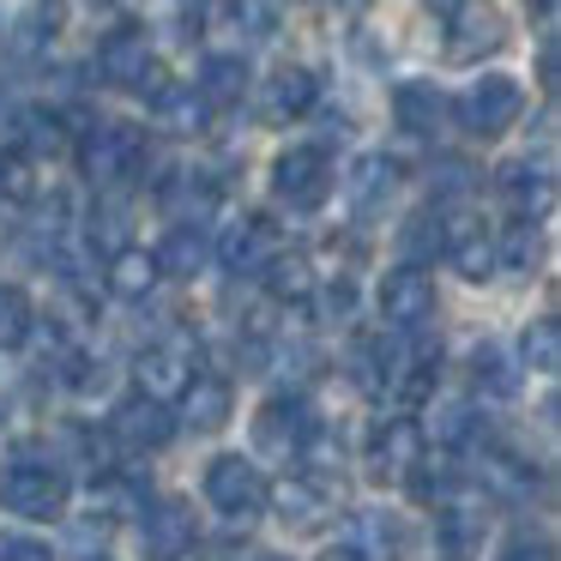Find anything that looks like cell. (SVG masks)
Instances as JSON below:
<instances>
[{
  "label": "cell",
  "mask_w": 561,
  "mask_h": 561,
  "mask_svg": "<svg viewBox=\"0 0 561 561\" xmlns=\"http://www.w3.org/2000/svg\"><path fill=\"white\" fill-rule=\"evenodd\" d=\"M0 507L19 513V519H61L67 513V477L55 471V465H37V459L7 465V477H0Z\"/></svg>",
  "instance_id": "cell-1"
},
{
  "label": "cell",
  "mask_w": 561,
  "mask_h": 561,
  "mask_svg": "<svg viewBox=\"0 0 561 561\" xmlns=\"http://www.w3.org/2000/svg\"><path fill=\"white\" fill-rule=\"evenodd\" d=\"M98 73H103V85L139 91V98L163 85V67H158V55H151V43H146V31H139V25H122V31H110V37H103Z\"/></svg>",
  "instance_id": "cell-2"
},
{
  "label": "cell",
  "mask_w": 561,
  "mask_h": 561,
  "mask_svg": "<svg viewBox=\"0 0 561 561\" xmlns=\"http://www.w3.org/2000/svg\"><path fill=\"white\" fill-rule=\"evenodd\" d=\"M272 194L290 211H320L332 194V163L320 146H290L278 163H272Z\"/></svg>",
  "instance_id": "cell-3"
},
{
  "label": "cell",
  "mask_w": 561,
  "mask_h": 561,
  "mask_svg": "<svg viewBox=\"0 0 561 561\" xmlns=\"http://www.w3.org/2000/svg\"><path fill=\"white\" fill-rule=\"evenodd\" d=\"M519 110H525V91H519V79H507V73H483L459 98V122L471 127L477 139H501L519 122Z\"/></svg>",
  "instance_id": "cell-4"
},
{
  "label": "cell",
  "mask_w": 561,
  "mask_h": 561,
  "mask_svg": "<svg viewBox=\"0 0 561 561\" xmlns=\"http://www.w3.org/2000/svg\"><path fill=\"white\" fill-rule=\"evenodd\" d=\"M501 43H507V25H501V13L489 0H453V13H447V55L453 61H483Z\"/></svg>",
  "instance_id": "cell-5"
},
{
  "label": "cell",
  "mask_w": 561,
  "mask_h": 561,
  "mask_svg": "<svg viewBox=\"0 0 561 561\" xmlns=\"http://www.w3.org/2000/svg\"><path fill=\"white\" fill-rule=\"evenodd\" d=\"M206 501L218 513H230V519L248 525L260 507H266V483H260V471L248 459L224 453V459H211V471H206Z\"/></svg>",
  "instance_id": "cell-6"
},
{
  "label": "cell",
  "mask_w": 561,
  "mask_h": 561,
  "mask_svg": "<svg viewBox=\"0 0 561 561\" xmlns=\"http://www.w3.org/2000/svg\"><path fill=\"white\" fill-rule=\"evenodd\" d=\"M308 440H314V411H308V399H272L266 411L254 416V447L272 453V459H296V453H308Z\"/></svg>",
  "instance_id": "cell-7"
},
{
  "label": "cell",
  "mask_w": 561,
  "mask_h": 561,
  "mask_svg": "<svg viewBox=\"0 0 561 561\" xmlns=\"http://www.w3.org/2000/svg\"><path fill=\"white\" fill-rule=\"evenodd\" d=\"M380 314H387L392 332H423L428 327V314H435V284H428V272L416 266V260L380 284Z\"/></svg>",
  "instance_id": "cell-8"
},
{
  "label": "cell",
  "mask_w": 561,
  "mask_h": 561,
  "mask_svg": "<svg viewBox=\"0 0 561 561\" xmlns=\"http://www.w3.org/2000/svg\"><path fill=\"white\" fill-rule=\"evenodd\" d=\"M139 158H146V134L139 127H122V122H110V127H98V134L85 139V175L91 182H127V175L139 170Z\"/></svg>",
  "instance_id": "cell-9"
},
{
  "label": "cell",
  "mask_w": 561,
  "mask_h": 561,
  "mask_svg": "<svg viewBox=\"0 0 561 561\" xmlns=\"http://www.w3.org/2000/svg\"><path fill=\"white\" fill-rule=\"evenodd\" d=\"M139 392H151V399H182V387L194 380V351H187V339H163V344H146L139 351Z\"/></svg>",
  "instance_id": "cell-10"
},
{
  "label": "cell",
  "mask_w": 561,
  "mask_h": 561,
  "mask_svg": "<svg viewBox=\"0 0 561 561\" xmlns=\"http://www.w3.org/2000/svg\"><path fill=\"white\" fill-rule=\"evenodd\" d=\"M440 254L459 266V278L483 284L489 272H495V242H489V230L471 218V211H453L447 224H440Z\"/></svg>",
  "instance_id": "cell-11"
},
{
  "label": "cell",
  "mask_w": 561,
  "mask_h": 561,
  "mask_svg": "<svg viewBox=\"0 0 561 561\" xmlns=\"http://www.w3.org/2000/svg\"><path fill=\"white\" fill-rule=\"evenodd\" d=\"M110 428L127 440V447H163V440L175 435V416H170V404L163 399H151V392H139V399H127V404H115V416H110Z\"/></svg>",
  "instance_id": "cell-12"
},
{
  "label": "cell",
  "mask_w": 561,
  "mask_h": 561,
  "mask_svg": "<svg viewBox=\"0 0 561 561\" xmlns=\"http://www.w3.org/2000/svg\"><path fill=\"white\" fill-rule=\"evenodd\" d=\"M278 230H272L266 218H242V224H230L224 230V242H218V260H224V272H260L272 254H278Z\"/></svg>",
  "instance_id": "cell-13"
},
{
  "label": "cell",
  "mask_w": 561,
  "mask_h": 561,
  "mask_svg": "<svg viewBox=\"0 0 561 561\" xmlns=\"http://www.w3.org/2000/svg\"><path fill=\"white\" fill-rule=\"evenodd\" d=\"M501 199H507L519 218H543L549 199H556V175H549V163H531V158L507 163V170H501Z\"/></svg>",
  "instance_id": "cell-14"
},
{
  "label": "cell",
  "mask_w": 561,
  "mask_h": 561,
  "mask_svg": "<svg viewBox=\"0 0 561 561\" xmlns=\"http://www.w3.org/2000/svg\"><path fill=\"white\" fill-rule=\"evenodd\" d=\"M392 182H399L392 158H380V151L356 158V163H351V175H344V194H351V211H356V218H375V211L392 199Z\"/></svg>",
  "instance_id": "cell-15"
},
{
  "label": "cell",
  "mask_w": 561,
  "mask_h": 561,
  "mask_svg": "<svg viewBox=\"0 0 561 561\" xmlns=\"http://www.w3.org/2000/svg\"><path fill=\"white\" fill-rule=\"evenodd\" d=\"M416 459H423V428H416L411 416H392V423L375 435V453H368L375 477H411Z\"/></svg>",
  "instance_id": "cell-16"
},
{
  "label": "cell",
  "mask_w": 561,
  "mask_h": 561,
  "mask_svg": "<svg viewBox=\"0 0 561 561\" xmlns=\"http://www.w3.org/2000/svg\"><path fill=\"white\" fill-rule=\"evenodd\" d=\"M392 110H399V127L416 139H435L440 122H447V98H440L428 79H404V85L392 91Z\"/></svg>",
  "instance_id": "cell-17"
},
{
  "label": "cell",
  "mask_w": 561,
  "mask_h": 561,
  "mask_svg": "<svg viewBox=\"0 0 561 561\" xmlns=\"http://www.w3.org/2000/svg\"><path fill=\"white\" fill-rule=\"evenodd\" d=\"M158 260L146 254V248H115L110 254V272H103V284H110L122 302H146L151 290H158Z\"/></svg>",
  "instance_id": "cell-18"
},
{
  "label": "cell",
  "mask_w": 561,
  "mask_h": 561,
  "mask_svg": "<svg viewBox=\"0 0 561 561\" xmlns=\"http://www.w3.org/2000/svg\"><path fill=\"white\" fill-rule=\"evenodd\" d=\"M146 549H151V556H163V561L187 556V549H194V513H187L182 501L151 507L146 513Z\"/></svg>",
  "instance_id": "cell-19"
},
{
  "label": "cell",
  "mask_w": 561,
  "mask_h": 561,
  "mask_svg": "<svg viewBox=\"0 0 561 561\" xmlns=\"http://www.w3.org/2000/svg\"><path fill=\"white\" fill-rule=\"evenodd\" d=\"M182 404H187V423H194L199 435H211V428L230 423L236 392H230V380H218V375H194V380L182 387Z\"/></svg>",
  "instance_id": "cell-20"
},
{
  "label": "cell",
  "mask_w": 561,
  "mask_h": 561,
  "mask_svg": "<svg viewBox=\"0 0 561 561\" xmlns=\"http://www.w3.org/2000/svg\"><path fill=\"white\" fill-rule=\"evenodd\" d=\"M314 98H320V79L308 73V67H284L266 85V115L272 122H296V115L314 110Z\"/></svg>",
  "instance_id": "cell-21"
},
{
  "label": "cell",
  "mask_w": 561,
  "mask_h": 561,
  "mask_svg": "<svg viewBox=\"0 0 561 561\" xmlns=\"http://www.w3.org/2000/svg\"><path fill=\"white\" fill-rule=\"evenodd\" d=\"M199 98H206V110H230V103H242L248 91V61L242 55H211L206 67H199Z\"/></svg>",
  "instance_id": "cell-22"
},
{
  "label": "cell",
  "mask_w": 561,
  "mask_h": 561,
  "mask_svg": "<svg viewBox=\"0 0 561 561\" xmlns=\"http://www.w3.org/2000/svg\"><path fill=\"white\" fill-rule=\"evenodd\" d=\"M266 501L284 513L290 525H320L327 519V489L308 483V477H284L278 489H266Z\"/></svg>",
  "instance_id": "cell-23"
},
{
  "label": "cell",
  "mask_w": 561,
  "mask_h": 561,
  "mask_svg": "<svg viewBox=\"0 0 561 561\" xmlns=\"http://www.w3.org/2000/svg\"><path fill=\"white\" fill-rule=\"evenodd\" d=\"M351 363H356V387L363 392H387V387H399V351H392L387 339H356V351H351Z\"/></svg>",
  "instance_id": "cell-24"
},
{
  "label": "cell",
  "mask_w": 561,
  "mask_h": 561,
  "mask_svg": "<svg viewBox=\"0 0 561 561\" xmlns=\"http://www.w3.org/2000/svg\"><path fill=\"white\" fill-rule=\"evenodd\" d=\"M260 278H266V290L278 296V302H308L314 296V266H308V254H272L266 266H260Z\"/></svg>",
  "instance_id": "cell-25"
},
{
  "label": "cell",
  "mask_w": 561,
  "mask_h": 561,
  "mask_svg": "<svg viewBox=\"0 0 561 561\" xmlns=\"http://www.w3.org/2000/svg\"><path fill=\"white\" fill-rule=\"evenodd\" d=\"M151 98H158V122L170 127V134H199V127H206V98H199V91L158 85Z\"/></svg>",
  "instance_id": "cell-26"
},
{
  "label": "cell",
  "mask_w": 561,
  "mask_h": 561,
  "mask_svg": "<svg viewBox=\"0 0 561 561\" xmlns=\"http://www.w3.org/2000/svg\"><path fill=\"white\" fill-rule=\"evenodd\" d=\"M151 260H158V272H170V278H187V272H199V260H206V236H199V224H175Z\"/></svg>",
  "instance_id": "cell-27"
},
{
  "label": "cell",
  "mask_w": 561,
  "mask_h": 561,
  "mask_svg": "<svg viewBox=\"0 0 561 561\" xmlns=\"http://www.w3.org/2000/svg\"><path fill=\"white\" fill-rule=\"evenodd\" d=\"M483 513H471V507H447L440 513V549H447L453 561H471L477 549H483Z\"/></svg>",
  "instance_id": "cell-28"
},
{
  "label": "cell",
  "mask_w": 561,
  "mask_h": 561,
  "mask_svg": "<svg viewBox=\"0 0 561 561\" xmlns=\"http://www.w3.org/2000/svg\"><path fill=\"white\" fill-rule=\"evenodd\" d=\"M31 296L19 284H0V351H19L31 339Z\"/></svg>",
  "instance_id": "cell-29"
},
{
  "label": "cell",
  "mask_w": 561,
  "mask_h": 561,
  "mask_svg": "<svg viewBox=\"0 0 561 561\" xmlns=\"http://www.w3.org/2000/svg\"><path fill=\"white\" fill-rule=\"evenodd\" d=\"M525 368H537V375H556L561 368V327L556 320H531L525 327Z\"/></svg>",
  "instance_id": "cell-30"
},
{
  "label": "cell",
  "mask_w": 561,
  "mask_h": 561,
  "mask_svg": "<svg viewBox=\"0 0 561 561\" xmlns=\"http://www.w3.org/2000/svg\"><path fill=\"white\" fill-rule=\"evenodd\" d=\"M477 477H483L495 495H507V501L531 489V465H519L513 453H483V471H477Z\"/></svg>",
  "instance_id": "cell-31"
},
{
  "label": "cell",
  "mask_w": 561,
  "mask_h": 561,
  "mask_svg": "<svg viewBox=\"0 0 561 561\" xmlns=\"http://www.w3.org/2000/svg\"><path fill=\"white\" fill-rule=\"evenodd\" d=\"M537 254H543V242H537L531 218H519V224L507 230V242L495 248V266H507V272H531V266H537Z\"/></svg>",
  "instance_id": "cell-32"
},
{
  "label": "cell",
  "mask_w": 561,
  "mask_h": 561,
  "mask_svg": "<svg viewBox=\"0 0 561 561\" xmlns=\"http://www.w3.org/2000/svg\"><path fill=\"white\" fill-rule=\"evenodd\" d=\"M471 375H477V387H483L489 399H507V392L519 387V375L507 368V356H501L495 344H483V351L471 356Z\"/></svg>",
  "instance_id": "cell-33"
},
{
  "label": "cell",
  "mask_w": 561,
  "mask_h": 561,
  "mask_svg": "<svg viewBox=\"0 0 561 561\" xmlns=\"http://www.w3.org/2000/svg\"><path fill=\"white\" fill-rule=\"evenodd\" d=\"M471 428H477V416H471V404H435V416H428V435L440 440V447H465L471 440Z\"/></svg>",
  "instance_id": "cell-34"
},
{
  "label": "cell",
  "mask_w": 561,
  "mask_h": 561,
  "mask_svg": "<svg viewBox=\"0 0 561 561\" xmlns=\"http://www.w3.org/2000/svg\"><path fill=\"white\" fill-rule=\"evenodd\" d=\"M31 194H37V182H31V163L19 158V151H7V158H0V199L25 206Z\"/></svg>",
  "instance_id": "cell-35"
},
{
  "label": "cell",
  "mask_w": 561,
  "mask_h": 561,
  "mask_svg": "<svg viewBox=\"0 0 561 561\" xmlns=\"http://www.w3.org/2000/svg\"><path fill=\"white\" fill-rule=\"evenodd\" d=\"M404 254L411 260L440 254V218H411V230H404Z\"/></svg>",
  "instance_id": "cell-36"
},
{
  "label": "cell",
  "mask_w": 561,
  "mask_h": 561,
  "mask_svg": "<svg viewBox=\"0 0 561 561\" xmlns=\"http://www.w3.org/2000/svg\"><path fill=\"white\" fill-rule=\"evenodd\" d=\"M0 561H55V556H49V543H37V537L0 531Z\"/></svg>",
  "instance_id": "cell-37"
},
{
  "label": "cell",
  "mask_w": 561,
  "mask_h": 561,
  "mask_svg": "<svg viewBox=\"0 0 561 561\" xmlns=\"http://www.w3.org/2000/svg\"><path fill=\"white\" fill-rule=\"evenodd\" d=\"M31 139H37V146H61V122H55V115H31Z\"/></svg>",
  "instance_id": "cell-38"
},
{
  "label": "cell",
  "mask_w": 561,
  "mask_h": 561,
  "mask_svg": "<svg viewBox=\"0 0 561 561\" xmlns=\"http://www.w3.org/2000/svg\"><path fill=\"white\" fill-rule=\"evenodd\" d=\"M507 561H556V556H549V543H513Z\"/></svg>",
  "instance_id": "cell-39"
},
{
  "label": "cell",
  "mask_w": 561,
  "mask_h": 561,
  "mask_svg": "<svg viewBox=\"0 0 561 561\" xmlns=\"http://www.w3.org/2000/svg\"><path fill=\"white\" fill-rule=\"evenodd\" d=\"M351 302H356L351 284H332V290H327V308H332V314H351Z\"/></svg>",
  "instance_id": "cell-40"
},
{
  "label": "cell",
  "mask_w": 561,
  "mask_h": 561,
  "mask_svg": "<svg viewBox=\"0 0 561 561\" xmlns=\"http://www.w3.org/2000/svg\"><path fill=\"white\" fill-rule=\"evenodd\" d=\"M327 561H363V556H356V549H332Z\"/></svg>",
  "instance_id": "cell-41"
},
{
  "label": "cell",
  "mask_w": 561,
  "mask_h": 561,
  "mask_svg": "<svg viewBox=\"0 0 561 561\" xmlns=\"http://www.w3.org/2000/svg\"><path fill=\"white\" fill-rule=\"evenodd\" d=\"M531 7H537V13H549V7H556V0H531Z\"/></svg>",
  "instance_id": "cell-42"
},
{
  "label": "cell",
  "mask_w": 561,
  "mask_h": 561,
  "mask_svg": "<svg viewBox=\"0 0 561 561\" xmlns=\"http://www.w3.org/2000/svg\"><path fill=\"white\" fill-rule=\"evenodd\" d=\"M266 561H278V556H266Z\"/></svg>",
  "instance_id": "cell-43"
}]
</instances>
